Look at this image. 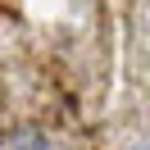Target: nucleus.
<instances>
[{
  "label": "nucleus",
  "instance_id": "obj_1",
  "mask_svg": "<svg viewBox=\"0 0 150 150\" xmlns=\"http://www.w3.org/2000/svg\"><path fill=\"white\" fill-rule=\"evenodd\" d=\"M9 150H55V141L46 132H37V127H23V132H14Z\"/></svg>",
  "mask_w": 150,
  "mask_h": 150
},
{
  "label": "nucleus",
  "instance_id": "obj_2",
  "mask_svg": "<svg viewBox=\"0 0 150 150\" xmlns=\"http://www.w3.org/2000/svg\"><path fill=\"white\" fill-rule=\"evenodd\" d=\"M127 150H150V141H137V146H127Z\"/></svg>",
  "mask_w": 150,
  "mask_h": 150
}]
</instances>
